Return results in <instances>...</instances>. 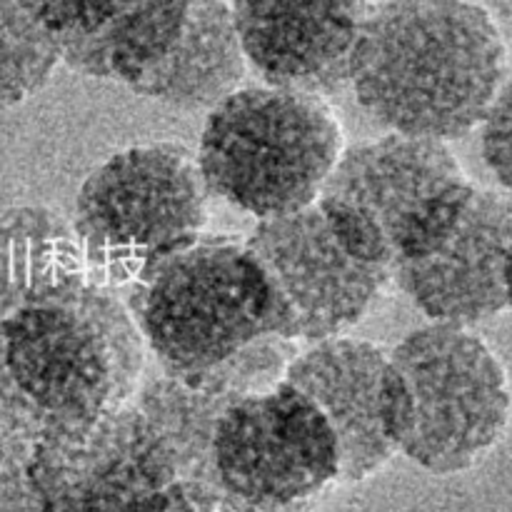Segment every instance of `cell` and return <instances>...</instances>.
Segmentation results:
<instances>
[{
	"label": "cell",
	"instance_id": "cell-1",
	"mask_svg": "<svg viewBox=\"0 0 512 512\" xmlns=\"http://www.w3.org/2000/svg\"><path fill=\"white\" fill-rule=\"evenodd\" d=\"M510 73L503 28L480 0H380L350 58L358 103L390 133L465 138Z\"/></svg>",
	"mask_w": 512,
	"mask_h": 512
},
{
	"label": "cell",
	"instance_id": "cell-2",
	"mask_svg": "<svg viewBox=\"0 0 512 512\" xmlns=\"http://www.w3.org/2000/svg\"><path fill=\"white\" fill-rule=\"evenodd\" d=\"M5 373L45 430L83 423L133 403L145 340L125 300L88 278L73 280L0 323Z\"/></svg>",
	"mask_w": 512,
	"mask_h": 512
},
{
	"label": "cell",
	"instance_id": "cell-3",
	"mask_svg": "<svg viewBox=\"0 0 512 512\" xmlns=\"http://www.w3.org/2000/svg\"><path fill=\"white\" fill-rule=\"evenodd\" d=\"M380 418L395 453L425 473H468L510 430L508 370L470 328L430 323L388 353Z\"/></svg>",
	"mask_w": 512,
	"mask_h": 512
},
{
	"label": "cell",
	"instance_id": "cell-4",
	"mask_svg": "<svg viewBox=\"0 0 512 512\" xmlns=\"http://www.w3.org/2000/svg\"><path fill=\"white\" fill-rule=\"evenodd\" d=\"M343 150L328 98L250 85L208 110L195 160L210 195L270 220L313 205Z\"/></svg>",
	"mask_w": 512,
	"mask_h": 512
},
{
	"label": "cell",
	"instance_id": "cell-5",
	"mask_svg": "<svg viewBox=\"0 0 512 512\" xmlns=\"http://www.w3.org/2000/svg\"><path fill=\"white\" fill-rule=\"evenodd\" d=\"M208 188L198 160L180 143L120 150L75 195L73 230L93 283L138 288L208 225Z\"/></svg>",
	"mask_w": 512,
	"mask_h": 512
},
{
	"label": "cell",
	"instance_id": "cell-6",
	"mask_svg": "<svg viewBox=\"0 0 512 512\" xmlns=\"http://www.w3.org/2000/svg\"><path fill=\"white\" fill-rule=\"evenodd\" d=\"M473 190L450 143L388 133L345 148L315 203L348 253L393 270L433 250Z\"/></svg>",
	"mask_w": 512,
	"mask_h": 512
},
{
	"label": "cell",
	"instance_id": "cell-7",
	"mask_svg": "<svg viewBox=\"0 0 512 512\" xmlns=\"http://www.w3.org/2000/svg\"><path fill=\"white\" fill-rule=\"evenodd\" d=\"M128 310L165 375L200 388L273 333L268 288L240 235H208L133 288Z\"/></svg>",
	"mask_w": 512,
	"mask_h": 512
},
{
	"label": "cell",
	"instance_id": "cell-8",
	"mask_svg": "<svg viewBox=\"0 0 512 512\" xmlns=\"http://www.w3.org/2000/svg\"><path fill=\"white\" fill-rule=\"evenodd\" d=\"M215 483L248 512H310L340 485L338 440L290 385L230 403L213 443Z\"/></svg>",
	"mask_w": 512,
	"mask_h": 512
},
{
	"label": "cell",
	"instance_id": "cell-9",
	"mask_svg": "<svg viewBox=\"0 0 512 512\" xmlns=\"http://www.w3.org/2000/svg\"><path fill=\"white\" fill-rule=\"evenodd\" d=\"M245 250L268 288L273 333L293 343L345 335L393 280L390 268L345 250L318 203L260 220Z\"/></svg>",
	"mask_w": 512,
	"mask_h": 512
},
{
	"label": "cell",
	"instance_id": "cell-10",
	"mask_svg": "<svg viewBox=\"0 0 512 512\" xmlns=\"http://www.w3.org/2000/svg\"><path fill=\"white\" fill-rule=\"evenodd\" d=\"M30 480L43 512H155L178 483L133 405L45 430L33 443Z\"/></svg>",
	"mask_w": 512,
	"mask_h": 512
},
{
	"label": "cell",
	"instance_id": "cell-11",
	"mask_svg": "<svg viewBox=\"0 0 512 512\" xmlns=\"http://www.w3.org/2000/svg\"><path fill=\"white\" fill-rule=\"evenodd\" d=\"M510 253L512 200L475 185L448 233L393 280L433 323L470 328L508 310Z\"/></svg>",
	"mask_w": 512,
	"mask_h": 512
},
{
	"label": "cell",
	"instance_id": "cell-12",
	"mask_svg": "<svg viewBox=\"0 0 512 512\" xmlns=\"http://www.w3.org/2000/svg\"><path fill=\"white\" fill-rule=\"evenodd\" d=\"M240 48L270 88L313 95L350 85L368 0H230Z\"/></svg>",
	"mask_w": 512,
	"mask_h": 512
},
{
	"label": "cell",
	"instance_id": "cell-13",
	"mask_svg": "<svg viewBox=\"0 0 512 512\" xmlns=\"http://www.w3.org/2000/svg\"><path fill=\"white\" fill-rule=\"evenodd\" d=\"M388 353L360 338L313 343L285 370L283 383L320 410L338 440L340 485L363 483L395 458L380 418V385Z\"/></svg>",
	"mask_w": 512,
	"mask_h": 512
},
{
	"label": "cell",
	"instance_id": "cell-14",
	"mask_svg": "<svg viewBox=\"0 0 512 512\" xmlns=\"http://www.w3.org/2000/svg\"><path fill=\"white\" fill-rule=\"evenodd\" d=\"M245 73L230 0H190L173 50L130 90L175 110H213L240 90Z\"/></svg>",
	"mask_w": 512,
	"mask_h": 512
},
{
	"label": "cell",
	"instance_id": "cell-15",
	"mask_svg": "<svg viewBox=\"0 0 512 512\" xmlns=\"http://www.w3.org/2000/svg\"><path fill=\"white\" fill-rule=\"evenodd\" d=\"M85 275L73 223L48 205L0 210V323L50 290Z\"/></svg>",
	"mask_w": 512,
	"mask_h": 512
},
{
	"label": "cell",
	"instance_id": "cell-16",
	"mask_svg": "<svg viewBox=\"0 0 512 512\" xmlns=\"http://www.w3.org/2000/svg\"><path fill=\"white\" fill-rule=\"evenodd\" d=\"M235 400L233 395L193 388L173 375H160L143 380L130 405L158 435L178 483L218 488L213 468L215 430Z\"/></svg>",
	"mask_w": 512,
	"mask_h": 512
},
{
	"label": "cell",
	"instance_id": "cell-17",
	"mask_svg": "<svg viewBox=\"0 0 512 512\" xmlns=\"http://www.w3.org/2000/svg\"><path fill=\"white\" fill-rule=\"evenodd\" d=\"M55 40L60 63L85 78H98L100 60L148 0H20Z\"/></svg>",
	"mask_w": 512,
	"mask_h": 512
},
{
	"label": "cell",
	"instance_id": "cell-18",
	"mask_svg": "<svg viewBox=\"0 0 512 512\" xmlns=\"http://www.w3.org/2000/svg\"><path fill=\"white\" fill-rule=\"evenodd\" d=\"M60 63L55 40L20 0H0V110L38 93Z\"/></svg>",
	"mask_w": 512,
	"mask_h": 512
},
{
	"label": "cell",
	"instance_id": "cell-19",
	"mask_svg": "<svg viewBox=\"0 0 512 512\" xmlns=\"http://www.w3.org/2000/svg\"><path fill=\"white\" fill-rule=\"evenodd\" d=\"M33 443L0 430V512H43L30 480Z\"/></svg>",
	"mask_w": 512,
	"mask_h": 512
},
{
	"label": "cell",
	"instance_id": "cell-20",
	"mask_svg": "<svg viewBox=\"0 0 512 512\" xmlns=\"http://www.w3.org/2000/svg\"><path fill=\"white\" fill-rule=\"evenodd\" d=\"M480 128H483L480 150L485 165L498 178V183L512 193V70Z\"/></svg>",
	"mask_w": 512,
	"mask_h": 512
},
{
	"label": "cell",
	"instance_id": "cell-21",
	"mask_svg": "<svg viewBox=\"0 0 512 512\" xmlns=\"http://www.w3.org/2000/svg\"><path fill=\"white\" fill-rule=\"evenodd\" d=\"M155 512H248L235 505L218 488L195 483H175Z\"/></svg>",
	"mask_w": 512,
	"mask_h": 512
},
{
	"label": "cell",
	"instance_id": "cell-22",
	"mask_svg": "<svg viewBox=\"0 0 512 512\" xmlns=\"http://www.w3.org/2000/svg\"><path fill=\"white\" fill-rule=\"evenodd\" d=\"M508 310L512 315V253H510V265H508Z\"/></svg>",
	"mask_w": 512,
	"mask_h": 512
}]
</instances>
